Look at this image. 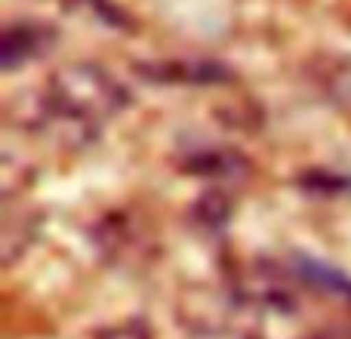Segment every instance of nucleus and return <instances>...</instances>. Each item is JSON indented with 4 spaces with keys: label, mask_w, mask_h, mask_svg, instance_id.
Returning a JSON list of instances; mask_svg holds the SVG:
<instances>
[{
    "label": "nucleus",
    "mask_w": 351,
    "mask_h": 339,
    "mask_svg": "<svg viewBox=\"0 0 351 339\" xmlns=\"http://www.w3.org/2000/svg\"><path fill=\"white\" fill-rule=\"evenodd\" d=\"M96 339H152V330H148V324H142L139 318H130V321L102 327L96 334Z\"/></svg>",
    "instance_id": "obj_6"
},
{
    "label": "nucleus",
    "mask_w": 351,
    "mask_h": 339,
    "mask_svg": "<svg viewBox=\"0 0 351 339\" xmlns=\"http://www.w3.org/2000/svg\"><path fill=\"white\" fill-rule=\"evenodd\" d=\"M293 274H299V278H302L305 284H311V287H321L324 293L351 299V278H346L342 272H336V268L324 266V262H317V259L296 256V259H293Z\"/></svg>",
    "instance_id": "obj_4"
},
{
    "label": "nucleus",
    "mask_w": 351,
    "mask_h": 339,
    "mask_svg": "<svg viewBox=\"0 0 351 339\" xmlns=\"http://www.w3.org/2000/svg\"><path fill=\"white\" fill-rule=\"evenodd\" d=\"M142 74L160 84H191V86H206V84H222L228 80V68L216 65L206 59H167V62H145L139 65Z\"/></svg>",
    "instance_id": "obj_3"
},
{
    "label": "nucleus",
    "mask_w": 351,
    "mask_h": 339,
    "mask_svg": "<svg viewBox=\"0 0 351 339\" xmlns=\"http://www.w3.org/2000/svg\"><path fill=\"white\" fill-rule=\"evenodd\" d=\"M34 231H37V219L31 216L28 210H12L6 207V216H3V231H0V241H3V262H16L19 253L28 250V244L34 241Z\"/></svg>",
    "instance_id": "obj_5"
},
{
    "label": "nucleus",
    "mask_w": 351,
    "mask_h": 339,
    "mask_svg": "<svg viewBox=\"0 0 351 339\" xmlns=\"http://www.w3.org/2000/svg\"><path fill=\"white\" fill-rule=\"evenodd\" d=\"M305 339H351V327H324Z\"/></svg>",
    "instance_id": "obj_8"
},
{
    "label": "nucleus",
    "mask_w": 351,
    "mask_h": 339,
    "mask_svg": "<svg viewBox=\"0 0 351 339\" xmlns=\"http://www.w3.org/2000/svg\"><path fill=\"white\" fill-rule=\"evenodd\" d=\"M56 3H62L65 10H90V12H96L99 19H108V22H114V25H117V19H121L111 0H56Z\"/></svg>",
    "instance_id": "obj_7"
},
{
    "label": "nucleus",
    "mask_w": 351,
    "mask_h": 339,
    "mask_svg": "<svg viewBox=\"0 0 351 339\" xmlns=\"http://www.w3.org/2000/svg\"><path fill=\"white\" fill-rule=\"evenodd\" d=\"M56 43V28L40 19H10L3 25V43H0V62L3 71H16L22 65L43 59Z\"/></svg>",
    "instance_id": "obj_2"
},
{
    "label": "nucleus",
    "mask_w": 351,
    "mask_h": 339,
    "mask_svg": "<svg viewBox=\"0 0 351 339\" xmlns=\"http://www.w3.org/2000/svg\"><path fill=\"white\" fill-rule=\"evenodd\" d=\"M130 105V90L96 62H68L43 80L28 105V127L59 145H93L102 127Z\"/></svg>",
    "instance_id": "obj_1"
}]
</instances>
